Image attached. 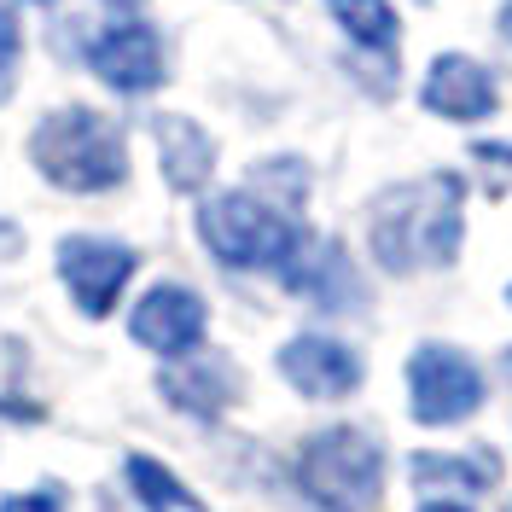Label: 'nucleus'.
Listing matches in <instances>:
<instances>
[{"mask_svg":"<svg viewBox=\"0 0 512 512\" xmlns=\"http://www.w3.org/2000/svg\"><path fill=\"white\" fill-rule=\"evenodd\" d=\"M158 152H163V175L175 192H198L210 181V163H216V146L210 134L187 117H158Z\"/></svg>","mask_w":512,"mask_h":512,"instance_id":"obj_12","label":"nucleus"},{"mask_svg":"<svg viewBox=\"0 0 512 512\" xmlns=\"http://www.w3.org/2000/svg\"><path fill=\"white\" fill-rule=\"evenodd\" d=\"M0 512H64L59 495H47V489H24V495H6Z\"/></svg>","mask_w":512,"mask_h":512,"instance_id":"obj_16","label":"nucleus"},{"mask_svg":"<svg viewBox=\"0 0 512 512\" xmlns=\"http://www.w3.org/2000/svg\"><path fill=\"white\" fill-rule=\"evenodd\" d=\"M198 239L210 245L216 262L227 268H286L291 251L303 245V233L251 192H222L198 210Z\"/></svg>","mask_w":512,"mask_h":512,"instance_id":"obj_4","label":"nucleus"},{"mask_svg":"<svg viewBox=\"0 0 512 512\" xmlns=\"http://www.w3.org/2000/svg\"><path fill=\"white\" fill-rule=\"evenodd\" d=\"M30 163L64 192H111L128 181L123 134L88 105H64L30 134Z\"/></svg>","mask_w":512,"mask_h":512,"instance_id":"obj_2","label":"nucleus"},{"mask_svg":"<svg viewBox=\"0 0 512 512\" xmlns=\"http://www.w3.org/2000/svg\"><path fill=\"white\" fill-rule=\"evenodd\" d=\"M332 18L361 41V47H390L396 41V12L384 0H332Z\"/></svg>","mask_w":512,"mask_h":512,"instance_id":"obj_15","label":"nucleus"},{"mask_svg":"<svg viewBox=\"0 0 512 512\" xmlns=\"http://www.w3.org/2000/svg\"><path fill=\"white\" fill-rule=\"evenodd\" d=\"M501 30H507V41H512V0L501 6Z\"/></svg>","mask_w":512,"mask_h":512,"instance_id":"obj_19","label":"nucleus"},{"mask_svg":"<svg viewBox=\"0 0 512 512\" xmlns=\"http://www.w3.org/2000/svg\"><path fill=\"white\" fill-rule=\"evenodd\" d=\"M408 402L425 425H454V419L483 408V373L472 355L448 344H419L408 361Z\"/></svg>","mask_w":512,"mask_h":512,"instance_id":"obj_5","label":"nucleus"},{"mask_svg":"<svg viewBox=\"0 0 512 512\" xmlns=\"http://www.w3.org/2000/svg\"><path fill=\"white\" fill-rule=\"evenodd\" d=\"M123 478H128L134 501H140L146 512H204V501H198L187 483L169 472V466H158L152 454H128V460H123Z\"/></svg>","mask_w":512,"mask_h":512,"instance_id":"obj_13","label":"nucleus"},{"mask_svg":"<svg viewBox=\"0 0 512 512\" xmlns=\"http://www.w3.org/2000/svg\"><path fill=\"white\" fill-rule=\"evenodd\" d=\"M408 466H414L419 489H437V483H448V489L483 495V489H495V478H501L489 454H478V460H466V454H414Z\"/></svg>","mask_w":512,"mask_h":512,"instance_id":"obj_14","label":"nucleus"},{"mask_svg":"<svg viewBox=\"0 0 512 512\" xmlns=\"http://www.w3.org/2000/svg\"><path fill=\"white\" fill-rule=\"evenodd\" d=\"M419 512H472V507H460V501H425Z\"/></svg>","mask_w":512,"mask_h":512,"instance_id":"obj_18","label":"nucleus"},{"mask_svg":"<svg viewBox=\"0 0 512 512\" xmlns=\"http://www.w3.org/2000/svg\"><path fill=\"white\" fill-rule=\"evenodd\" d=\"M425 111H437V117H454V123H478L495 111V82H489V70L472 59H460V53H443V59L431 64V76H425Z\"/></svg>","mask_w":512,"mask_h":512,"instance_id":"obj_10","label":"nucleus"},{"mask_svg":"<svg viewBox=\"0 0 512 512\" xmlns=\"http://www.w3.org/2000/svg\"><path fill=\"white\" fill-rule=\"evenodd\" d=\"M158 396L192 419H222L233 408V396H239V384H233L227 361H187V367L158 373Z\"/></svg>","mask_w":512,"mask_h":512,"instance_id":"obj_11","label":"nucleus"},{"mask_svg":"<svg viewBox=\"0 0 512 512\" xmlns=\"http://www.w3.org/2000/svg\"><path fill=\"white\" fill-rule=\"evenodd\" d=\"M12 59H18V18L0 6V70H6Z\"/></svg>","mask_w":512,"mask_h":512,"instance_id":"obj_17","label":"nucleus"},{"mask_svg":"<svg viewBox=\"0 0 512 512\" xmlns=\"http://www.w3.org/2000/svg\"><path fill=\"white\" fill-rule=\"evenodd\" d=\"M134 268H140V256L117 245V239H94V233H70L59 245V274L70 297H76V309L88 320H105L117 309V297L123 286L134 280Z\"/></svg>","mask_w":512,"mask_h":512,"instance_id":"obj_6","label":"nucleus"},{"mask_svg":"<svg viewBox=\"0 0 512 512\" xmlns=\"http://www.w3.org/2000/svg\"><path fill=\"white\" fill-rule=\"evenodd\" d=\"M128 332H134V344L158 355H192L204 338V297L187 286H152L134 303Z\"/></svg>","mask_w":512,"mask_h":512,"instance_id":"obj_8","label":"nucleus"},{"mask_svg":"<svg viewBox=\"0 0 512 512\" xmlns=\"http://www.w3.org/2000/svg\"><path fill=\"white\" fill-rule=\"evenodd\" d=\"M507 512H512V507H507Z\"/></svg>","mask_w":512,"mask_h":512,"instance_id":"obj_20","label":"nucleus"},{"mask_svg":"<svg viewBox=\"0 0 512 512\" xmlns=\"http://www.w3.org/2000/svg\"><path fill=\"white\" fill-rule=\"evenodd\" d=\"M280 373L309 402H344V396L361 390V361H355V350L338 344V338H320V332L291 338L286 350H280Z\"/></svg>","mask_w":512,"mask_h":512,"instance_id":"obj_7","label":"nucleus"},{"mask_svg":"<svg viewBox=\"0 0 512 512\" xmlns=\"http://www.w3.org/2000/svg\"><path fill=\"white\" fill-rule=\"evenodd\" d=\"M88 64H94L99 82H111L117 94H152L163 82L158 30H146V24H111L88 47Z\"/></svg>","mask_w":512,"mask_h":512,"instance_id":"obj_9","label":"nucleus"},{"mask_svg":"<svg viewBox=\"0 0 512 512\" xmlns=\"http://www.w3.org/2000/svg\"><path fill=\"white\" fill-rule=\"evenodd\" d=\"M291 472L315 512H373L384 495V448L361 425H326L297 448Z\"/></svg>","mask_w":512,"mask_h":512,"instance_id":"obj_3","label":"nucleus"},{"mask_svg":"<svg viewBox=\"0 0 512 512\" xmlns=\"http://www.w3.org/2000/svg\"><path fill=\"white\" fill-rule=\"evenodd\" d=\"M373 251L390 274H408L419 262L448 268L460 256V181L431 175L419 187H390L373 210Z\"/></svg>","mask_w":512,"mask_h":512,"instance_id":"obj_1","label":"nucleus"}]
</instances>
